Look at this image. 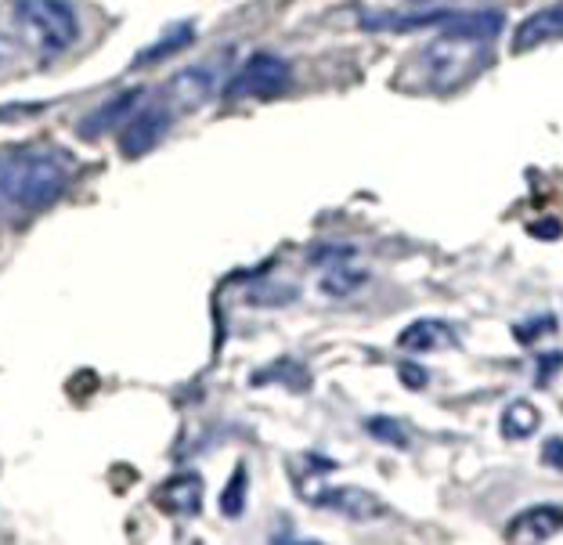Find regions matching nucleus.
<instances>
[{"label": "nucleus", "instance_id": "423d86ee", "mask_svg": "<svg viewBox=\"0 0 563 545\" xmlns=\"http://www.w3.org/2000/svg\"><path fill=\"white\" fill-rule=\"evenodd\" d=\"M289 62L272 55V51H261L253 55L246 66H242L232 80L224 84V94L228 98H275L289 87Z\"/></svg>", "mask_w": 563, "mask_h": 545}, {"label": "nucleus", "instance_id": "f3484780", "mask_svg": "<svg viewBox=\"0 0 563 545\" xmlns=\"http://www.w3.org/2000/svg\"><path fill=\"white\" fill-rule=\"evenodd\" d=\"M368 434H373L376 441H383V445H394V448H408V437L405 430L394 423V420H383V415H376V420H368Z\"/></svg>", "mask_w": 563, "mask_h": 545}, {"label": "nucleus", "instance_id": "a211bd4d", "mask_svg": "<svg viewBox=\"0 0 563 545\" xmlns=\"http://www.w3.org/2000/svg\"><path fill=\"white\" fill-rule=\"evenodd\" d=\"M22 44L15 41V36H8V33H0V80L4 76H11L19 66H22Z\"/></svg>", "mask_w": 563, "mask_h": 545}, {"label": "nucleus", "instance_id": "412c9836", "mask_svg": "<svg viewBox=\"0 0 563 545\" xmlns=\"http://www.w3.org/2000/svg\"><path fill=\"white\" fill-rule=\"evenodd\" d=\"M401 376H408V379H405L408 387H427V372H422V369L416 372L412 365H401Z\"/></svg>", "mask_w": 563, "mask_h": 545}, {"label": "nucleus", "instance_id": "f8f14e48", "mask_svg": "<svg viewBox=\"0 0 563 545\" xmlns=\"http://www.w3.org/2000/svg\"><path fill=\"white\" fill-rule=\"evenodd\" d=\"M401 351H419V354H430L444 344H455V333L448 329L444 322H433V319H422V322H412L401 333Z\"/></svg>", "mask_w": 563, "mask_h": 545}, {"label": "nucleus", "instance_id": "ddd939ff", "mask_svg": "<svg viewBox=\"0 0 563 545\" xmlns=\"http://www.w3.org/2000/svg\"><path fill=\"white\" fill-rule=\"evenodd\" d=\"M191 41H196V30H191L188 22H177V25H170V30L163 33V41H156L152 47L141 51L134 66H152V62L170 58V55H177V51H181V47H188Z\"/></svg>", "mask_w": 563, "mask_h": 545}, {"label": "nucleus", "instance_id": "4be33fe9", "mask_svg": "<svg viewBox=\"0 0 563 545\" xmlns=\"http://www.w3.org/2000/svg\"><path fill=\"white\" fill-rule=\"evenodd\" d=\"M531 232H542V238H556V232H560V224H539V227H531Z\"/></svg>", "mask_w": 563, "mask_h": 545}, {"label": "nucleus", "instance_id": "2eb2a0df", "mask_svg": "<svg viewBox=\"0 0 563 545\" xmlns=\"http://www.w3.org/2000/svg\"><path fill=\"white\" fill-rule=\"evenodd\" d=\"M365 286V271L357 264H332V271L322 278L325 297H351Z\"/></svg>", "mask_w": 563, "mask_h": 545}, {"label": "nucleus", "instance_id": "7ed1b4c3", "mask_svg": "<svg viewBox=\"0 0 563 545\" xmlns=\"http://www.w3.org/2000/svg\"><path fill=\"white\" fill-rule=\"evenodd\" d=\"M11 19L19 30L44 51V55H62L80 33V19L69 0H8Z\"/></svg>", "mask_w": 563, "mask_h": 545}, {"label": "nucleus", "instance_id": "9b49d317", "mask_svg": "<svg viewBox=\"0 0 563 545\" xmlns=\"http://www.w3.org/2000/svg\"><path fill=\"white\" fill-rule=\"evenodd\" d=\"M141 98H145V91L141 87H134V91H123V94H117L109 101L106 109H98V112H91L84 123H80V134L84 137H98L101 131H109L112 123H120V120H126L131 112L141 105Z\"/></svg>", "mask_w": 563, "mask_h": 545}, {"label": "nucleus", "instance_id": "1a4fd4ad", "mask_svg": "<svg viewBox=\"0 0 563 545\" xmlns=\"http://www.w3.org/2000/svg\"><path fill=\"white\" fill-rule=\"evenodd\" d=\"M156 505L170 516H196L202 510V480L199 474H177L156 488Z\"/></svg>", "mask_w": 563, "mask_h": 545}, {"label": "nucleus", "instance_id": "aec40b11", "mask_svg": "<svg viewBox=\"0 0 563 545\" xmlns=\"http://www.w3.org/2000/svg\"><path fill=\"white\" fill-rule=\"evenodd\" d=\"M542 466H549V470H563V437H549L542 445Z\"/></svg>", "mask_w": 563, "mask_h": 545}, {"label": "nucleus", "instance_id": "9d476101", "mask_svg": "<svg viewBox=\"0 0 563 545\" xmlns=\"http://www.w3.org/2000/svg\"><path fill=\"white\" fill-rule=\"evenodd\" d=\"M314 505H325V510H336V513H347L354 521H373V516H383L387 513V505H383L373 491H362V488H325L311 496Z\"/></svg>", "mask_w": 563, "mask_h": 545}, {"label": "nucleus", "instance_id": "f03ea898", "mask_svg": "<svg viewBox=\"0 0 563 545\" xmlns=\"http://www.w3.org/2000/svg\"><path fill=\"white\" fill-rule=\"evenodd\" d=\"M76 159L58 145H19L0 152V221H25L66 196Z\"/></svg>", "mask_w": 563, "mask_h": 545}, {"label": "nucleus", "instance_id": "39448f33", "mask_svg": "<svg viewBox=\"0 0 563 545\" xmlns=\"http://www.w3.org/2000/svg\"><path fill=\"white\" fill-rule=\"evenodd\" d=\"M174 120H177V109L163 94L148 98V101L141 98V105L123 123V134H120L123 156L137 159V156H145V152H152L166 137V131L174 126Z\"/></svg>", "mask_w": 563, "mask_h": 545}, {"label": "nucleus", "instance_id": "f257e3e1", "mask_svg": "<svg viewBox=\"0 0 563 545\" xmlns=\"http://www.w3.org/2000/svg\"><path fill=\"white\" fill-rule=\"evenodd\" d=\"M506 30L498 11H441V33L408 62V80L419 91L452 94L488 66L492 44Z\"/></svg>", "mask_w": 563, "mask_h": 545}, {"label": "nucleus", "instance_id": "6ab92c4d", "mask_svg": "<svg viewBox=\"0 0 563 545\" xmlns=\"http://www.w3.org/2000/svg\"><path fill=\"white\" fill-rule=\"evenodd\" d=\"M47 105L41 101H19V105H0V123H11V120H22V116H36V112H44Z\"/></svg>", "mask_w": 563, "mask_h": 545}, {"label": "nucleus", "instance_id": "20e7f679", "mask_svg": "<svg viewBox=\"0 0 563 545\" xmlns=\"http://www.w3.org/2000/svg\"><path fill=\"white\" fill-rule=\"evenodd\" d=\"M224 58H228V51L221 58H207V62H199V66L181 69L159 87V94L177 109V116H181V112H196V109L207 105L210 98H217V91L228 84L224 80V73H228Z\"/></svg>", "mask_w": 563, "mask_h": 545}, {"label": "nucleus", "instance_id": "dca6fc26", "mask_svg": "<svg viewBox=\"0 0 563 545\" xmlns=\"http://www.w3.org/2000/svg\"><path fill=\"white\" fill-rule=\"evenodd\" d=\"M246 485H250V477H246V466H239V470L232 474V480H228V488H224V499H221V510L228 516H239L242 513V505H246Z\"/></svg>", "mask_w": 563, "mask_h": 545}, {"label": "nucleus", "instance_id": "4468645a", "mask_svg": "<svg viewBox=\"0 0 563 545\" xmlns=\"http://www.w3.org/2000/svg\"><path fill=\"white\" fill-rule=\"evenodd\" d=\"M539 426H542V412L534 409L531 401H509L506 404V412H503V434L506 437L523 441V437H531Z\"/></svg>", "mask_w": 563, "mask_h": 545}, {"label": "nucleus", "instance_id": "6e6552de", "mask_svg": "<svg viewBox=\"0 0 563 545\" xmlns=\"http://www.w3.org/2000/svg\"><path fill=\"white\" fill-rule=\"evenodd\" d=\"M553 41H563V4H549L523 19L514 33V51L523 55V51L553 44Z\"/></svg>", "mask_w": 563, "mask_h": 545}, {"label": "nucleus", "instance_id": "0eeeda50", "mask_svg": "<svg viewBox=\"0 0 563 545\" xmlns=\"http://www.w3.org/2000/svg\"><path fill=\"white\" fill-rule=\"evenodd\" d=\"M563 531V505H534L517 513L506 527L509 542H545Z\"/></svg>", "mask_w": 563, "mask_h": 545}]
</instances>
